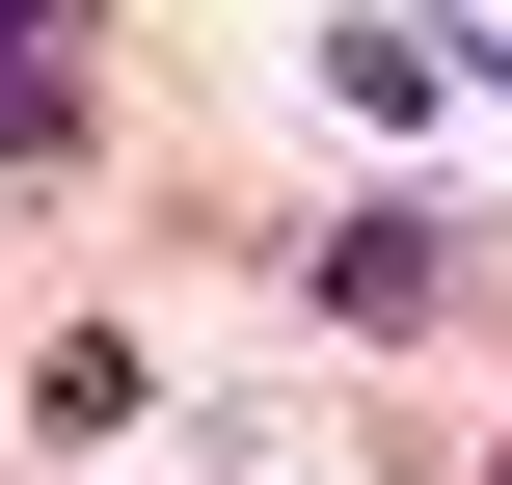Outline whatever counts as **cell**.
<instances>
[{
	"mask_svg": "<svg viewBox=\"0 0 512 485\" xmlns=\"http://www.w3.org/2000/svg\"><path fill=\"white\" fill-rule=\"evenodd\" d=\"M324 297H351V324H432V297H459V216H324Z\"/></svg>",
	"mask_w": 512,
	"mask_h": 485,
	"instance_id": "cell-1",
	"label": "cell"
},
{
	"mask_svg": "<svg viewBox=\"0 0 512 485\" xmlns=\"http://www.w3.org/2000/svg\"><path fill=\"white\" fill-rule=\"evenodd\" d=\"M486 485H512V459H486Z\"/></svg>",
	"mask_w": 512,
	"mask_h": 485,
	"instance_id": "cell-3",
	"label": "cell"
},
{
	"mask_svg": "<svg viewBox=\"0 0 512 485\" xmlns=\"http://www.w3.org/2000/svg\"><path fill=\"white\" fill-rule=\"evenodd\" d=\"M81 135V54H54V0H0V162H54Z\"/></svg>",
	"mask_w": 512,
	"mask_h": 485,
	"instance_id": "cell-2",
	"label": "cell"
}]
</instances>
